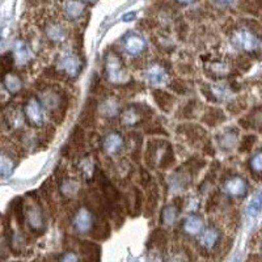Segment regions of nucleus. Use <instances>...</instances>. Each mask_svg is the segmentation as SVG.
<instances>
[{
    "mask_svg": "<svg viewBox=\"0 0 262 262\" xmlns=\"http://www.w3.org/2000/svg\"><path fill=\"white\" fill-rule=\"evenodd\" d=\"M105 75L112 84L125 85L130 81V76L123 67L122 59L116 53H109L105 59Z\"/></svg>",
    "mask_w": 262,
    "mask_h": 262,
    "instance_id": "f257e3e1",
    "label": "nucleus"
},
{
    "mask_svg": "<svg viewBox=\"0 0 262 262\" xmlns=\"http://www.w3.org/2000/svg\"><path fill=\"white\" fill-rule=\"evenodd\" d=\"M231 42L236 49L248 54L256 53L261 48V41L256 36V33H253V30L245 29V28L233 30L231 34Z\"/></svg>",
    "mask_w": 262,
    "mask_h": 262,
    "instance_id": "f03ea898",
    "label": "nucleus"
},
{
    "mask_svg": "<svg viewBox=\"0 0 262 262\" xmlns=\"http://www.w3.org/2000/svg\"><path fill=\"white\" fill-rule=\"evenodd\" d=\"M24 116L27 122L33 127H41L45 123V111L43 105L37 98L32 97L24 106Z\"/></svg>",
    "mask_w": 262,
    "mask_h": 262,
    "instance_id": "7ed1b4c3",
    "label": "nucleus"
},
{
    "mask_svg": "<svg viewBox=\"0 0 262 262\" xmlns=\"http://www.w3.org/2000/svg\"><path fill=\"white\" fill-rule=\"evenodd\" d=\"M121 45H122L123 51L133 58L140 57L147 50L146 39L143 38V36L134 32L125 34L122 41H121Z\"/></svg>",
    "mask_w": 262,
    "mask_h": 262,
    "instance_id": "20e7f679",
    "label": "nucleus"
},
{
    "mask_svg": "<svg viewBox=\"0 0 262 262\" xmlns=\"http://www.w3.org/2000/svg\"><path fill=\"white\" fill-rule=\"evenodd\" d=\"M58 69L70 79H75L80 75L83 70V63L76 54L66 53L58 60Z\"/></svg>",
    "mask_w": 262,
    "mask_h": 262,
    "instance_id": "39448f33",
    "label": "nucleus"
},
{
    "mask_svg": "<svg viewBox=\"0 0 262 262\" xmlns=\"http://www.w3.org/2000/svg\"><path fill=\"white\" fill-rule=\"evenodd\" d=\"M72 223H74L75 231L80 233V235L90 233L93 229V227H95V216H93V212L88 207H81L75 214L74 219H72Z\"/></svg>",
    "mask_w": 262,
    "mask_h": 262,
    "instance_id": "423d86ee",
    "label": "nucleus"
},
{
    "mask_svg": "<svg viewBox=\"0 0 262 262\" xmlns=\"http://www.w3.org/2000/svg\"><path fill=\"white\" fill-rule=\"evenodd\" d=\"M25 216L28 224L34 232H42L45 229V217L38 203H29L25 209Z\"/></svg>",
    "mask_w": 262,
    "mask_h": 262,
    "instance_id": "0eeeda50",
    "label": "nucleus"
},
{
    "mask_svg": "<svg viewBox=\"0 0 262 262\" xmlns=\"http://www.w3.org/2000/svg\"><path fill=\"white\" fill-rule=\"evenodd\" d=\"M43 33H45L46 38L55 45H60L67 39V29L59 21H48L43 28Z\"/></svg>",
    "mask_w": 262,
    "mask_h": 262,
    "instance_id": "6e6552de",
    "label": "nucleus"
},
{
    "mask_svg": "<svg viewBox=\"0 0 262 262\" xmlns=\"http://www.w3.org/2000/svg\"><path fill=\"white\" fill-rule=\"evenodd\" d=\"M41 104L51 113H59V112L64 113V111L67 109V107H64V96L54 90H48L43 92Z\"/></svg>",
    "mask_w": 262,
    "mask_h": 262,
    "instance_id": "1a4fd4ad",
    "label": "nucleus"
},
{
    "mask_svg": "<svg viewBox=\"0 0 262 262\" xmlns=\"http://www.w3.org/2000/svg\"><path fill=\"white\" fill-rule=\"evenodd\" d=\"M223 191L233 198H242L247 194L248 184L243 177L231 176L224 181Z\"/></svg>",
    "mask_w": 262,
    "mask_h": 262,
    "instance_id": "9d476101",
    "label": "nucleus"
},
{
    "mask_svg": "<svg viewBox=\"0 0 262 262\" xmlns=\"http://www.w3.org/2000/svg\"><path fill=\"white\" fill-rule=\"evenodd\" d=\"M221 231L216 227H207L202 231V233L198 237V244L202 249L212 250L221 243Z\"/></svg>",
    "mask_w": 262,
    "mask_h": 262,
    "instance_id": "9b49d317",
    "label": "nucleus"
},
{
    "mask_svg": "<svg viewBox=\"0 0 262 262\" xmlns=\"http://www.w3.org/2000/svg\"><path fill=\"white\" fill-rule=\"evenodd\" d=\"M101 146L107 155H116V154L122 151L123 146H125V139L119 133L112 131V133L105 135L101 142Z\"/></svg>",
    "mask_w": 262,
    "mask_h": 262,
    "instance_id": "f8f14e48",
    "label": "nucleus"
},
{
    "mask_svg": "<svg viewBox=\"0 0 262 262\" xmlns=\"http://www.w3.org/2000/svg\"><path fill=\"white\" fill-rule=\"evenodd\" d=\"M144 78L146 80L148 81L149 84L152 85H163V84L167 83L168 80V74H167V70L164 69L161 64H151L148 66L144 71Z\"/></svg>",
    "mask_w": 262,
    "mask_h": 262,
    "instance_id": "ddd939ff",
    "label": "nucleus"
},
{
    "mask_svg": "<svg viewBox=\"0 0 262 262\" xmlns=\"http://www.w3.org/2000/svg\"><path fill=\"white\" fill-rule=\"evenodd\" d=\"M143 117V111L138 109L137 105H134V106H127L126 109H123L119 118H121V123L123 126H126V127H134L138 123H140Z\"/></svg>",
    "mask_w": 262,
    "mask_h": 262,
    "instance_id": "4468645a",
    "label": "nucleus"
},
{
    "mask_svg": "<svg viewBox=\"0 0 262 262\" xmlns=\"http://www.w3.org/2000/svg\"><path fill=\"white\" fill-rule=\"evenodd\" d=\"M63 12L69 20H79L85 13V3L81 0H66L63 4Z\"/></svg>",
    "mask_w": 262,
    "mask_h": 262,
    "instance_id": "2eb2a0df",
    "label": "nucleus"
},
{
    "mask_svg": "<svg viewBox=\"0 0 262 262\" xmlns=\"http://www.w3.org/2000/svg\"><path fill=\"white\" fill-rule=\"evenodd\" d=\"M182 228H184V232L189 236L201 235L203 229H205L202 216H200V215L196 214H190L184 221Z\"/></svg>",
    "mask_w": 262,
    "mask_h": 262,
    "instance_id": "dca6fc26",
    "label": "nucleus"
},
{
    "mask_svg": "<svg viewBox=\"0 0 262 262\" xmlns=\"http://www.w3.org/2000/svg\"><path fill=\"white\" fill-rule=\"evenodd\" d=\"M152 96H154V100H155V102L158 104V106L160 107L161 111L165 112V113H169V112L172 111L176 98L173 97L170 93H168L167 91H163L160 90V88H158V90H154Z\"/></svg>",
    "mask_w": 262,
    "mask_h": 262,
    "instance_id": "f3484780",
    "label": "nucleus"
},
{
    "mask_svg": "<svg viewBox=\"0 0 262 262\" xmlns=\"http://www.w3.org/2000/svg\"><path fill=\"white\" fill-rule=\"evenodd\" d=\"M80 252L83 256V262H100L101 249L95 243L83 242L80 244Z\"/></svg>",
    "mask_w": 262,
    "mask_h": 262,
    "instance_id": "a211bd4d",
    "label": "nucleus"
},
{
    "mask_svg": "<svg viewBox=\"0 0 262 262\" xmlns=\"http://www.w3.org/2000/svg\"><path fill=\"white\" fill-rule=\"evenodd\" d=\"M237 137L238 131L235 130V127H229L227 130H224L217 137V142H219V146H221L222 149H224V151H231L237 144Z\"/></svg>",
    "mask_w": 262,
    "mask_h": 262,
    "instance_id": "6ab92c4d",
    "label": "nucleus"
},
{
    "mask_svg": "<svg viewBox=\"0 0 262 262\" xmlns=\"http://www.w3.org/2000/svg\"><path fill=\"white\" fill-rule=\"evenodd\" d=\"M30 58H32V51H30L29 46L24 41H21V39L16 41L15 48H13V60L16 62V64H27L30 60Z\"/></svg>",
    "mask_w": 262,
    "mask_h": 262,
    "instance_id": "aec40b11",
    "label": "nucleus"
},
{
    "mask_svg": "<svg viewBox=\"0 0 262 262\" xmlns=\"http://www.w3.org/2000/svg\"><path fill=\"white\" fill-rule=\"evenodd\" d=\"M206 72L211 76V78H227L231 74V69L227 63L222 62V60H214V62L209 63L206 66Z\"/></svg>",
    "mask_w": 262,
    "mask_h": 262,
    "instance_id": "412c9836",
    "label": "nucleus"
},
{
    "mask_svg": "<svg viewBox=\"0 0 262 262\" xmlns=\"http://www.w3.org/2000/svg\"><path fill=\"white\" fill-rule=\"evenodd\" d=\"M247 215L249 217L258 216L262 212V191H257L253 195L250 196L249 202L247 205Z\"/></svg>",
    "mask_w": 262,
    "mask_h": 262,
    "instance_id": "4be33fe9",
    "label": "nucleus"
},
{
    "mask_svg": "<svg viewBox=\"0 0 262 262\" xmlns=\"http://www.w3.org/2000/svg\"><path fill=\"white\" fill-rule=\"evenodd\" d=\"M3 85L11 95H16L23 88V81H21V79L16 74L8 72V74L3 76Z\"/></svg>",
    "mask_w": 262,
    "mask_h": 262,
    "instance_id": "5701e85b",
    "label": "nucleus"
},
{
    "mask_svg": "<svg viewBox=\"0 0 262 262\" xmlns=\"http://www.w3.org/2000/svg\"><path fill=\"white\" fill-rule=\"evenodd\" d=\"M224 119H226V116H224L223 111L217 109V107H210L203 116L202 121L210 127H214V126H217L219 123L223 122Z\"/></svg>",
    "mask_w": 262,
    "mask_h": 262,
    "instance_id": "b1692460",
    "label": "nucleus"
},
{
    "mask_svg": "<svg viewBox=\"0 0 262 262\" xmlns=\"http://www.w3.org/2000/svg\"><path fill=\"white\" fill-rule=\"evenodd\" d=\"M15 169V161L9 155L0 152V179H7Z\"/></svg>",
    "mask_w": 262,
    "mask_h": 262,
    "instance_id": "393cba45",
    "label": "nucleus"
},
{
    "mask_svg": "<svg viewBox=\"0 0 262 262\" xmlns=\"http://www.w3.org/2000/svg\"><path fill=\"white\" fill-rule=\"evenodd\" d=\"M210 91L214 95L215 100H227L229 96L232 95V88H231V84L226 83H215L210 85Z\"/></svg>",
    "mask_w": 262,
    "mask_h": 262,
    "instance_id": "a878e982",
    "label": "nucleus"
},
{
    "mask_svg": "<svg viewBox=\"0 0 262 262\" xmlns=\"http://www.w3.org/2000/svg\"><path fill=\"white\" fill-rule=\"evenodd\" d=\"M189 180H190V176L186 174L185 172H176V173H173L172 177L169 179V184L170 186H172L173 190L179 191L188 186Z\"/></svg>",
    "mask_w": 262,
    "mask_h": 262,
    "instance_id": "bb28decb",
    "label": "nucleus"
},
{
    "mask_svg": "<svg viewBox=\"0 0 262 262\" xmlns=\"http://www.w3.org/2000/svg\"><path fill=\"white\" fill-rule=\"evenodd\" d=\"M179 207L176 205L165 206L161 211V222L167 226H172L179 217Z\"/></svg>",
    "mask_w": 262,
    "mask_h": 262,
    "instance_id": "cd10ccee",
    "label": "nucleus"
},
{
    "mask_svg": "<svg viewBox=\"0 0 262 262\" xmlns=\"http://www.w3.org/2000/svg\"><path fill=\"white\" fill-rule=\"evenodd\" d=\"M78 169L79 172H80L81 176L84 177V179H92L93 176H95V164H93L92 159L91 158H84L81 159L80 161H79L78 164Z\"/></svg>",
    "mask_w": 262,
    "mask_h": 262,
    "instance_id": "c85d7f7f",
    "label": "nucleus"
},
{
    "mask_svg": "<svg viewBox=\"0 0 262 262\" xmlns=\"http://www.w3.org/2000/svg\"><path fill=\"white\" fill-rule=\"evenodd\" d=\"M96 111H97V104H96L93 100H90V101L85 104V107H84L83 114H81V117H84V116L88 117V118L84 121V125H85V126H93V125H95Z\"/></svg>",
    "mask_w": 262,
    "mask_h": 262,
    "instance_id": "c756f323",
    "label": "nucleus"
},
{
    "mask_svg": "<svg viewBox=\"0 0 262 262\" xmlns=\"http://www.w3.org/2000/svg\"><path fill=\"white\" fill-rule=\"evenodd\" d=\"M167 233H165V231L164 229H155L154 232H152L151 237H149V242H148V245H151V247H156V248H160V247H164V245L167 244Z\"/></svg>",
    "mask_w": 262,
    "mask_h": 262,
    "instance_id": "7c9ffc66",
    "label": "nucleus"
},
{
    "mask_svg": "<svg viewBox=\"0 0 262 262\" xmlns=\"http://www.w3.org/2000/svg\"><path fill=\"white\" fill-rule=\"evenodd\" d=\"M93 237L98 238V240H105L109 237V224L106 222H101V223H95V227L92 229Z\"/></svg>",
    "mask_w": 262,
    "mask_h": 262,
    "instance_id": "2f4dec72",
    "label": "nucleus"
},
{
    "mask_svg": "<svg viewBox=\"0 0 262 262\" xmlns=\"http://www.w3.org/2000/svg\"><path fill=\"white\" fill-rule=\"evenodd\" d=\"M170 90L173 91L177 95H186L189 92V86L188 83L182 79H176V80H172L169 83Z\"/></svg>",
    "mask_w": 262,
    "mask_h": 262,
    "instance_id": "473e14b6",
    "label": "nucleus"
},
{
    "mask_svg": "<svg viewBox=\"0 0 262 262\" xmlns=\"http://www.w3.org/2000/svg\"><path fill=\"white\" fill-rule=\"evenodd\" d=\"M78 190V184L74 181V180H64V181L60 184V191L63 194H66L67 196L74 195Z\"/></svg>",
    "mask_w": 262,
    "mask_h": 262,
    "instance_id": "72a5a7b5",
    "label": "nucleus"
},
{
    "mask_svg": "<svg viewBox=\"0 0 262 262\" xmlns=\"http://www.w3.org/2000/svg\"><path fill=\"white\" fill-rule=\"evenodd\" d=\"M249 165L254 173L262 174V151H258L257 154H254L252 156V159L249 161Z\"/></svg>",
    "mask_w": 262,
    "mask_h": 262,
    "instance_id": "f704fd0d",
    "label": "nucleus"
},
{
    "mask_svg": "<svg viewBox=\"0 0 262 262\" xmlns=\"http://www.w3.org/2000/svg\"><path fill=\"white\" fill-rule=\"evenodd\" d=\"M117 107H118V105H117L116 101H113V100H107V101L101 106V113L104 114L105 117H114L117 114Z\"/></svg>",
    "mask_w": 262,
    "mask_h": 262,
    "instance_id": "c9c22d12",
    "label": "nucleus"
},
{
    "mask_svg": "<svg viewBox=\"0 0 262 262\" xmlns=\"http://www.w3.org/2000/svg\"><path fill=\"white\" fill-rule=\"evenodd\" d=\"M256 140H257V138L254 137V135H247V137L243 138L238 149H240L242 152H249L250 149L253 148L254 144H256Z\"/></svg>",
    "mask_w": 262,
    "mask_h": 262,
    "instance_id": "e433bc0d",
    "label": "nucleus"
},
{
    "mask_svg": "<svg viewBox=\"0 0 262 262\" xmlns=\"http://www.w3.org/2000/svg\"><path fill=\"white\" fill-rule=\"evenodd\" d=\"M195 112H196V101H189L188 104L185 105L184 109H182V117L184 118H193L195 116Z\"/></svg>",
    "mask_w": 262,
    "mask_h": 262,
    "instance_id": "4c0bfd02",
    "label": "nucleus"
},
{
    "mask_svg": "<svg viewBox=\"0 0 262 262\" xmlns=\"http://www.w3.org/2000/svg\"><path fill=\"white\" fill-rule=\"evenodd\" d=\"M169 262H186V257L180 250H177L169 254Z\"/></svg>",
    "mask_w": 262,
    "mask_h": 262,
    "instance_id": "58836bf2",
    "label": "nucleus"
},
{
    "mask_svg": "<svg viewBox=\"0 0 262 262\" xmlns=\"http://www.w3.org/2000/svg\"><path fill=\"white\" fill-rule=\"evenodd\" d=\"M60 262H79V258L74 252H67V253L63 254Z\"/></svg>",
    "mask_w": 262,
    "mask_h": 262,
    "instance_id": "ea45409f",
    "label": "nucleus"
},
{
    "mask_svg": "<svg viewBox=\"0 0 262 262\" xmlns=\"http://www.w3.org/2000/svg\"><path fill=\"white\" fill-rule=\"evenodd\" d=\"M135 17V13L134 12H131L130 15H125L123 16V21H130V20H133V18Z\"/></svg>",
    "mask_w": 262,
    "mask_h": 262,
    "instance_id": "a19ab883",
    "label": "nucleus"
},
{
    "mask_svg": "<svg viewBox=\"0 0 262 262\" xmlns=\"http://www.w3.org/2000/svg\"><path fill=\"white\" fill-rule=\"evenodd\" d=\"M176 2L180 4H191V3H194L195 0H176Z\"/></svg>",
    "mask_w": 262,
    "mask_h": 262,
    "instance_id": "79ce46f5",
    "label": "nucleus"
},
{
    "mask_svg": "<svg viewBox=\"0 0 262 262\" xmlns=\"http://www.w3.org/2000/svg\"><path fill=\"white\" fill-rule=\"evenodd\" d=\"M215 2H216V3H219V4H224V6H226V4L232 3L233 0H215Z\"/></svg>",
    "mask_w": 262,
    "mask_h": 262,
    "instance_id": "37998d69",
    "label": "nucleus"
},
{
    "mask_svg": "<svg viewBox=\"0 0 262 262\" xmlns=\"http://www.w3.org/2000/svg\"><path fill=\"white\" fill-rule=\"evenodd\" d=\"M247 262H261V259H259L257 256H252Z\"/></svg>",
    "mask_w": 262,
    "mask_h": 262,
    "instance_id": "c03bdc74",
    "label": "nucleus"
},
{
    "mask_svg": "<svg viewBox=\"0 0 262 262\" xmlns=\"http://www.w3.org/2000/svg\"><path fill=\"white\" fill-rule=\"evenodd\" d=\"M74 133H75V134H76V138H79V137H78V133H76V130H74ZM74 142H75V143H76V144L83 143V140H81V139H75Z\"/></svg>",
    "mask_w": 262,
    "mask_h": 262,
    "instance_id": "a18cd8bd",
    "label": "nucleus"
},
{
    "mask_svg": "<svg viewBox=\"0 0 262 262\" xmlns=\"http://www.w3.org/2000/svg\"><path fill=\"white\" fill-rule=\"evenodd\" d=\"M83 3H90V4H93L96 2V0H81Z\"/></svg>",
    "mask_w": 262,
    "mask_h": 262,
    "instance_id": "49530a36",
    "label": "nucleus"
},
{
    "mask_svg": "<svg viewBox=\"0 0 262 262\" xmlns=\"http://www.w3.org/2000/svg\"><path fill=\"white\" fill-rule=\"evenodd\" d=\"M256 2H257V3H258V6L262 8V0H256Z\"/></svg>",
    "mask_w": 262,
    "mask_h": 262,
    "instance_id": "de8ad7c7",
    "label": "nucleus"
},
{
    "mask_svg": "<svg viewBox=\"0 0 262 262\" xmlns=\"http://www.w3.org/2000/svg\"><path fill=\"white\" fill-rule=\"evenodd\" d=\"M232 262H240V257H238V256H237V257H236V258H235V259H233V261H232Z\"/></svg>",
    "mask_w": 262,
    "mask_h": 262,
    "instance_id": "09e8293b",
    "label": "nucleus"
},
{
    "mask_svg": "<svg viewBox=\"0 0 262 262\" xmlns=\"http://www.w3.org/2000/svg\"><path fill=\"white\" fill-rule=\"evenodd\" d=\"M261 253H262V244H261Z\"/></svg>",
    "mask_w": 262,
    "mask_h": 262,
    "instance_id": "8fccbe9b",
    "label": "nucleus"
}]
</instances>
